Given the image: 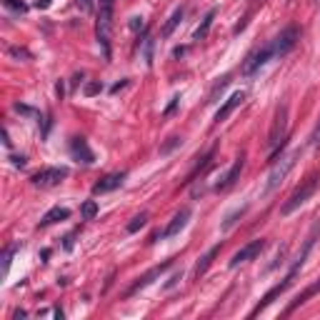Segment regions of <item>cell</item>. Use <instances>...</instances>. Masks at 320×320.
Masks as SVG:
<instances>
[{
  "label": "cell",
  "instance_id": "33",
  "mask_svg": "<svg viewBox=\"0 0 320 320\" xmlns=\"http://www.w3.org/2000/svg\"><path fill=\"white\" fill-rule=\"evenodd\" d=\"M178 100H180V98H173V100H170V105L165 108V115H170V113L175 110V105H178Z\"/></svg>",
  "mask_w": 320,
  "mask_h": 320
},
{
  "label": "cell",
  "instance_id": "40",
  "mask_svg": "<svg viewBox=\"0 0 320 320\" xmlns=\"http://www.w3.org/2000/svg\"><path fill=\"white\" fill-rule=\"evenodd\" d=\"M50 5V0H38V8H48Z\"/></svg>",
  "mask_w": 320,
  "mask_h": 320
},
{
  "label": "cell",
  "instance_id": "23",
  "mask_svg": "<svg viewBox=\"0 0 320 320\" xmlns=\"http://www.w3.org/2000/svg\"><path fill=\"white\" fill-rule=\"evenodd\" d=\"M245 210H248V208H240V210H235V213H230V215L225 218V223H223V230H230V228H233V225L238 223V218H240V215H243Z\"/></svg>",
  "mask_w": 320,
  "mask_h": 320
},
{
  "label": "cell",
  "instance_id": "5",
  "mask_svg": "<svg viewBox=\"0 0 320 320\" xmlns=\"http://www.w3.org/2000/svg\"><path fill=\"white\" fill-rule=\"evenodd\" d=\"M298 40H300V30H298V25H288V28H283L280 35L273 40V53H275V58L288 55V53L298 45Z\"/></svg>",
  "mask_w": 320,
  "mask_h": 320
},
{
  "label": "cell",
  "instance_id": "6",
  "mask_svg": "<svg viewBox=\"0 0 320 320\" xmlns=\"http://www.w3.org/2000/svg\"><path fill=\"white\" fill-rule=\"evenodd\" d=\"M273 58H275V53H273V40H270L268 45H263V48L253 50V53L245 58V63H243V75H253V73L260 70L265 63H270Z\"/></svg>",
  "mask_w": 320,
  "mask_h": 320
},
{
  "label": "cell",
  "instance_id": "27",
  "mask_svg": "<svg viewBox=\"0 0 320 320\" xmlns=\"http://www.w3.org/2000/svg\"><path fill=\"white\" fill-rule=\"evenodd\" d=\"M180 143H183V140H180V138H170V140H168V143H165V145H163V148H160V155H168V153H170V150H173V148H178V145H180Z\"/></svg>",
  "mask_w": 320,
  "mask_h": 320
},
{
  "label": "cell",
  "instance_id": "1",
  "mask_svg": "<svg viewBox=\"0 0 320 320\" xmlns=\"http://www.w3.org/2000/svg\"><path fill=\"white\" fill-rule=\"evenodd\" d=\"M288 103H280L275 108V115H273V125H270V133H268V145H270V163H275L285 148V138H288Z\"/></svg>",
  "mask_w": 320,
  "mask_h": 320
},
{
  "label": "cell",
  "instance_id": "20",
  "mask_svg": "<svg viewBox=\"0 0 320 320\" xmlns=\"http://www.w3.org/2000/svg\"><path fill=\"white\" fill-rule=\"evenodd\" d=\"M80 215H83V220H93L98 215V203L95 200H85L80 205Z\"/></svg>",
  "mask_w": 320,
  "mask_h": 320
},
{
  "label": "cell",
  "instance_id": "21",
  "mask_svg": "<svg viewBox=\"0 0 320 320\" xmlns=\"http://www.w3.org/2000/svg\"><path fill=\"white\" fill-rule=\"evenodd\" d=\"M145 223H148V213H140V215H135V218L130 220L125 230H128V233H138L140 228H145Z\"/></svg>",
  "mask_w": 320,
  "mask_h": 320
},
{
  "label": "cell",
  "instance_id": "7",
  "mask_svg": "<svg viewBox=\"0 0 320 320\" xmlns=\"http://www.w3.org/2000/svg\"><path fill=\"white\" fill-rule=\"evenodd\" d=\"M68 178V168H43L40 173L33 175V185L38 188H53Z\"/></svg>",
  "mask_w": 320,
  "mask_h": 320
},
{
  "label": "cell",
  "instance_id": "19",
  "mask_svg": "<svg viewBox=\"0 0 320 320\" xmlns=\"http://www.w3.org/2000/svg\"><path fill=\"white\" fill-rule=\"evenodd\" d=\"M213 20H215V10H208V13H205V18H203V23H200V25H198V30H195V40H203V38L210 33Z\"/></svg>",
  "mask_w": 320,
  "mask_h": 320
},
{
  "label": "cell",
  "instance_id": "39",
  "mask_svg": "<svg viewBox=\"0 0 320 320\" xmlns=\"http://www.w3.org/2000/svg\"><path fill=\"white\" fill-rule=\"evenodd\" d=\"M63 93H65V85L63 83H58V95H60V100H63Z\"/></svg>",
  "mask_w": 320,
  "mask_h": 320
},
{
  "label": "cell",
  "instance_id": "17",
  "mask_svg": "<svg viewBox=\"0 0 320 320\" xmlns=\"http://www.w3.org/2000/svg\"><path fill=\"white\" fill-rule=\"evenodd\" d=\"M65 218H70V210H68V208H60V205H55V208H50V210L43 215L40 228H48V225H53V223H58V220H65Z\"/></svg>",
  "mask_w": 320,
  "mask_h": 320
},
{
  "label": "cell",
  "instance_id": "14",
  "mask_svg": "<svg viewBox=\"0 0 320 320\" xmlns=\"http://www.w3.org/2000/svg\"><path fill=\"white\" fill-rule=\"evenodd\" d=\"M243 100H245V93H243V90L233 93V95H230V98L220 105V110L215 113V123H223V120H225V118H228V115L238 108V105H243Z\"/></svg>",
  "mask_w": 320,
  "mask_h": 320
},
{
  "label": "cell",
  "instance_id": "38",
  "mask_svg": "<svg viewBox=\"0 0 320 320\" xmlns=\"http://www.w3.org/2000/svg\"><path fill=\"white\" fill-rule=\"evenodd\" d=\"M70 248H73V235L65 238V250H70Z\"/></svg>",
  "mask_w": 320,
  "mask_h": 320
},
{
  "label": "cell",
  "instance_id": "24",
  "mask_svg": "<svg viewBox=\"0 0 320 320\" xmlns=\"http://www.w3.org/2000/svg\"><path fill=\"white\" fill-rule=\"evenodd\" d=\"M3 5H5L8 10H13V13H25V10H28V5H25L23 0H3Z\"/></svg>",
  "mask_w": 320,
  "mask_h": 320
},
{
  "label": "cell",
  "instance_id": "34",
  "mask_svg": "<svg viewBox=\"0 0 320 320\" xmlns=\"http://www.w3.org/2000/svg\"><path fill=\"white\" fill-rule=\"evenodd\" d=\"M13 165H15V168H23V165H25V158H23V155H15V158H13Z\"/></svg>",
  "mask_w": 320,
  "mask_h": 320
},
{
  "label": "cell",
  "instance_id": "9",
  "mask_svg": "<svg viewBox=\"0 0 320 320\" xmlns=\"http://www.w3.org/2000/svg\"><path fill=\"white\" fill-rule=\"evenodd\" d=\"M170 265H173V260H165V263H160V265H155V268H150V270H148L145 275H140V278H138V280L133 283V288H130V290H128V295H135L138 290H143V288H148V285H150V283H153L155 278H160V275H163V273H165V270H168Z\"/></svg>",
  "mask_w": 320,
  "mask_h": 320
},
{
  "label": "cell",
  "instance_id": "13",
  "mask_svg": "<svg viewBox=\"0 0 320 320\" xmlns=\"http://www.w3.org/2000/svg\"><path fill=\"white\" fill-rule=\"evenodd\" d=\"M125 180V173H110L105 178H100L95 185H93V193L95 195H103V193H110V190H118Z\"/></svg>",
  "mask_w": 320,
  "mask_h": 320
},
{
  "label": "cell",
  "instance_id": "8",
  "mask_svg": "<svg viewBox=\"0 0 320 320\" xmlns=\"http://www.w3.org/2000/svg\"><path fill=\"white\" fill-rule=\"evenodd\" d=\"M265 245H268V243H265L263 238H258V240H250L248 245H243V248H240L235 255L230 258V268H238L240 263H248V260H253L255 255H260V253L265 250Z\"/></svg>",
  "mask_w": 320,
  "mask_h": 320
},
{
  "label": "cell",
  "instance_id": "4",
  "mask_svg": "<svg viewBox=\"0 0 320 320\" xmlns=\"http://www.w3.org/2000/svg\"><path fill=\"white\" fill-rule=\"evenodd\" d=\"M318 185H320V175L318 173H313L308 180H303L300 183V188L293 193L285 203H283V208H280V215H290L293 210H298L303 203H308L313 195H315V190H318Z\"/></svg>",
  "mask_w": 320,
  "mask_h": 320
},
{
  "label": "cell",
  "instance_id": "2",
  "mask_svg": "<svg viewBox=\"0 0 320 320\" xmlns=\"http://www.w3.org/2000/svg\"><path fill=\"white\" fill-rule=\"evenodd\" d=\"M300 155H303V150H300V148H295L293 153H288V155H283L280 160H275V163H273L270 175H268V183H265V195L275 193L280 185H283V180H285V178H288V173L295 168V163L300 160Z\"/></svg>",
  "mask_w": 320,
  "mask_h": 320
},
{
  "label": "cell",
  "instance_id": "25",
  "mask_svg": "<svg viewBox=\"0 0 320 320\" xmlns=\"http://www.w3.org/2000/svg\"><path fill=\"white\" fill-rule=\"evenodd\" d=\"M15 250H18V245H13V248H8L5 253H3V275H8V270H10V260L15 255Z\"/></svg>",
  "mask_w": 320,
  "mask_h": 320
},
{
  "label": "cell",
  "instance_id": "28",
  "mask_svg": "<svg viewBox=\"0 0 320 320\" xmlns=\"http://www.w3.org/2000/svg\"><path fill=\"white\" fill-rule=\"evenodd\" d=\"M8 53H10L13 58H25V60H30V53H28L25 48H18V45H13V48H10Z\"/></svg>",
  "mask_w": 320,
  "mask_h": 320
},
{
  "label": "cell",
  "instance_id": "36",
  "mask_svg": "<svg viewBox=\"0 0 320 320\" xmlns=\"http://www.w3.org/2000/svg\"><path fill=\"white\" fill-rule=\"evenodd\" d=\"M13 318H15V320H23V318H25V310H15V313H13Z\"/></svg>",
  "mask_w": 320,
  "mask_h": 320
},
{
  "label": "cell",
  "instance_id": "18",
  "mask_svg": "<svg viewBox=\"0 0 320 320\" xmlns=\"http://www.w3.org/2000/svg\"><path fill=\"white\" fill-rule=\"evenodd\" d=\"M183 15H185V8H183V5H180V8H175V13H173V15L168 18V23L163 25V35H165V38H168V35H173V30L178 28V23L183 20Z\"/></svg>",
  "mask_w": 320,
  "mask_h": 320
},
{
  "label": "cell",
  "instance_id": "37",
  "mask_svg": "<svg viewBox=\"0 0 320 320\" xmlns=\"http://www.w3.org/2000/svg\"><path fill=\"white\" fill-rule=\"evenodd\" d=\"M120 88H125V80H120V83H115V85H113V93H118Z\"/></svg>",
  "mask_w": 320,
  "mask_h": 320
},
{
  "label": "cell",
  "instance_id": "3",
  "mask_svg": "<svg viewBox=\"0 0 320 320\" xmlns=\"http://www.w3.org/2000/svg\"><path fill=\"white\" fill-rule=\"evenodd\" d=\"M113 8H115V0H100L98 25H95L98 45H100V50H103V55H105V58H110V28H113Z\"/></svg>",
  "mask_w": 320,
  "mask_h": 320
},
{
  "label": "cell",
  "instance_id": "29",
  "mask_svg": "<svg viewBox=\"0 0 320 320\" xmlns=\"http://www.w3.org/2000/svg\"><path fill=\"white\" fill-rule=\"evenodd\" d=\"M75 5H78L83 13H93V8H95V0H75Z\"/></svg>",
  "mask_w": 320,
  "mask_h": 320
},
{
  "label": "cell",
  "instance_id": "16",
  "mask_svg": "<svg viewBox=\"0 0 320 320\" xmlns=\"http://www.w3.org/2000/svg\"><path fill=\"white\" fill-rule=\"evenodd\" d=\"M318 293H320V280H315L313 285H308V288H305V290H303V293H300V295H298V298H295V300H293V303L288 305V310H285V313L290 315L293 310H298V308H300L303 303H308V300H310L313 295H318Z\"/></svg>",
  "mask_w": 320,
  "mask_h": 320
},
{
  "label": "cell",
  "instance_id": "12",
  "mask_svg": "<svg viewBox=\"0 0 320 320\" xmlns=\"http://www.w3.org/2000/svg\"><path fill=\"white\" fill-rule=\"evenodd\" d=\"M70 155H73L75 160L85 163V165H90V163L95 160V155H93V150L88 148V140H85V138H73V140H70Z\"/></svg>",
  "mask_w": 320,
  "mask_h": 320
},
{
  "label": "cell",
  "instance_id": "30",
  "mask_svg": "<svg viewBox=\"0 0 320 320\" xmlns=\"http://www.w3.org/2000/svg\"><path fill=\"white\" fill-rule=\"evenodd\" d=\"M140 28H145V23H143V18H130V30H140Z\"/></svg>",
  "mask_w": 320,
  "mask_h": 320
},
{
  "label": "cell",
  "instance_id": "35",
  "mask_svg": "<svg viewBox=\"0 0 320 320\" xmlns=\"http://www.w3.org/2000/svg\"><path fill=\"white\" fill-rule=\"evenodd\" d=\"M3 143H5V148H10V145H13V140H10V133H8V128L3 130Z\"/></svg>",
  "mask_w": 320,
  "mask_h": 320
},
{
  "label": "cell",
  "instance_id": "26",
  "mask_svg": "<svg viewBox=\"0 0 320 320\" xmlns=\"http://www.w3.org/2000/svg\"><path fill=\"white\" fill-rule=\"evenodd\" d=\"M310 145L315 148V150H320V118H318V123H315V128H313V133H310Z\"/></svg>",
  "mask_w": 320,
  "mask_h": 320
},
{
  "label": "cell",
  "instance_id": "10",
  "mask_svg": "<svg viewBox=\"0 0 320 320\" xmlns=\"http://www.w3.org/2000/svg\"><path fill=\"white\" fill-rule=\"evenodd\" d=\"M190 215H193V210L188 208V205H185V208H180V210H178V213L173 215V220L168 223V228H165V230L160 233V238H175V235H178V233H180V230H183V228L188 225Z\"/></svg>",
  "mask_w": 320,
  "mask_h": 320
},
{
  "label": "cell",
  "instance_id": "15",
  "mask_svg": "<svg viewBox=\"0 0 320 320\" xmlns=\"http://www.w3.org/2000/svg\"><path fill=\"white\" fill-rule=\"evenodd\" d=\"M218 253H220V243H215V245H213V248H210L205 255L198 260V265H195V270H193V273H195V278H203V275L208 273V268L213 265V260H215V255H218Z\"/></svg>",
  "mask_w": 320,
  "mask_h": 320
},
{
  "label": "cell",
  "instance_id": "22",
  "mask_svg": "<svg viewBox=\"0 0 320 320\" xmlns=\"http://www.w3.org/2000/svg\"><path fill=\"white\" fill-rule=\"evenodd\" d=\"M230 83V75H223V78H218V83H215V88L210 90V98H208V103H215V98H218V93L225 88Z\"/></svg>",
  "mask_w": 320,
  "mask_h": 320
},
{
  "label": "cell",
  "instance_id": "32",
  "mask_svg": "<svg viewBox=\"0 0 320 320\" xmlns=\"http://www.w3.org/2000/svg\"><path fill=\"white\" fill-rule=\"evenodd\" d=\"M15 110H18V113H23V115H35V110H33V108H28V105H20V103H15Z\"/></svg>",
  "mask_w": 320,
  "mask_h": 320
},
{
  "label": "cell",
  "instance_id": "11",
  "mask_svg": "<svg viewBox=\"0 0 320 320\" xmlns=\"http://www.w3.org/2000/svg\"><path fill=\"white\" fill-rule=\"evenodd\" d=\"M243 168H245V153H240V155L235 158V163H233V165H230V170L220 178V183L215 185V190H228V188H233V185H235V180L240 178Z\"/></svg>",
  "mask_w": 320,
  "mask_h": 320
},
{
  "label": "cell",
  "instance_id": "31",
  "mask_svg": "<svg viewBox=\"0 0 320 320\" xmlns=\"http://www.w3.org/2000/svg\"><path fill=\"white\" fill-rule=\"evenodd\" d=\"M100 83H88V88H85V95H95V93H100Z\"/></svg>",
  "mask_w": 320,
  "mask_h": 320
}]
</instances>
